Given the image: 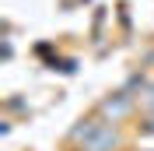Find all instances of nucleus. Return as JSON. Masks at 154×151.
<instances>
[{
    "instance_id": "f03ea898",
    "label": "nucleus",
    "mask_w": 154,
    "mask_h": 151,
    "mask_svg": "<svg viewBox=\"0 0 154 151\" xmlns=\"http://www.w3.org/2000/svg\"><path fill=\"white\" fill-rule=\"evenodd\" d=\"M137 98L130 92H116V95H105L102 102H98V116H105V120H112V123H119L123 116H130L137 109Z\"/></svg>"
},
{
    "instance_id": "f257e3e1",
    "label": "nucleus",
    "mask_w": 154,
    "mask_h": 151,
    "mask_svg": "<svg viewBox=\"0 0 154 151\" xmlns=\"http://www.w3.org/2000/svg\"><path fill=\"white\" fill-rule=\"evenodd\" d=\"M70 144L77 151H119L123 133L116 130V123L105 116H88L70 130Z\"/></svg>"
},
{
    "instance_id": "7ed1b4c3",
    "label": "nucleus",
    "mask_w": 154,
    "mask_h": 151,
    "mask_svg": "<svg viewBox=\"0 0 154 151\" xmlns=\"http://www.w3.org/2000/svg\"><path fill=\"white\" fill-rule=\"evenodd\" d=\"M137 102H140V109H144V113H154V81L147 85L144 95H137Z\"/></svg>"
}]
</instances>
